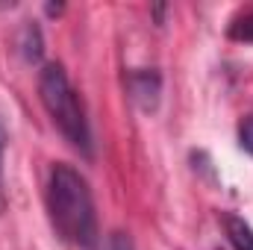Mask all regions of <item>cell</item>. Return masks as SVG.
I'll return each mask as SVG.
<instances>
[{
  "instance_id": "cell-4",
  "label": "cell",
  "mask_w": 253,
  "mask_h": 250,
  "mask_svg": "<svg viewBox=\"0 0 253 250\" xmlns=\"http://www.w3.org/2000/svg\"><path fill=\"white\" fill-rule=\"evenodd\" d=\"M224 236L233 250H253V227L239 215H224Z\"/></svg>"
},
{
  "instance_id": "cell-5",
  "label": "cell",
  "mask_w": 253,
  "mask_h": 250,
  "mask_svg": "<svg viewBox=\"0 0 253 250\" xmlns=\"http://www.w3.org/2000/svg\"><path fill=\"white\" fill-rule=\"evenodd\" d=\"M227 36H230L233 42L253 44V9H248V12H239V15L230 21V27H227Z\"/></svg>"
},
{
  "instance_id": "cell-3",
  "label": "cell",
  "mask_w": 253,
  "mask_h": 250,
  "mask_svg": "<svg viewBox=\"0 0 253 250\" xmlns=\"http://www.w3.org/2000/svg\"><path fill=\"white\" fill-rule=\"evenodd\" d=\"M126 88H129V97H132L144 112H153L156 103H159L162 80H159L156 71L138 68V71H129V77H126Z\"/></svg>"
},
{
  "instance_id": "cell-1",
  "label": "cell",
  "mask_w": 253,
  "mask_h": 250,
  "mask_svg": "<svg viewBox=\"0 0 253 250\" xmlns=\"http://www.w3.org/2000/svg\"><path fill=\"white\" fill-rule=\"evenodd\" d=\"M44 209L56 239L74 250H97V209L88 180L68 162H53L44 183Z\"/></svg>"
},
{
  "instance_id": "cell-2",
  "label": "cell",
  "mask_w": 253,
  "mask_h": 250,
  "mask_svg": "<svg viewBox=\"0 0 253 250\" xmlns=\"http://www.w3.org/2000/svg\"><path fill=\"white\" fill-rule=\"evenodd\" d=\"M39 100H42L47 118L53 121V126L62 132L65 141L83 159H91L94 138H91L88 112H85V103H83L80 91L74 88L68 71L59 62H47L39 71Z\"/></svg>"
},
{
  "instance_id": "cell-7",
  "label": "cell",
  "mask_w": 253,
  "mask_h": 250,
  "mask_svg": "<svg viewBox=\"0 0 253 250\" xmlns=\"http://www.w3.org/2000/svg\"><path fill=\"white\" fill-rule=\"evenodd\" d=\"M239 144L253 156V118H245V121L239 124Z\"/></svg>"
},
{
  "instance_id": "cell-6",
  "label": "cell",
  "mask_w": 253,
  "mask_h": 250,
  "mask_svg": "<svg viewBox=\"0 0 253 250\" xmlns=\"http://www.w3.org/2000/svg\"><path fill=\"white\" fill-rule=\"evenodd\" d=\"M6 141H9V135H6L3 121H0V212L6 206Z\"/></svg>"
},
{
  "instance_id": "cell-8",
  "label": "cell",
  "mask_w": 253,
  "mask_h": 250,
  "mask_svg": "<svg viewBox=\"0 0 253 250\" xmlns=\"http://www.w3.org/2000/svg\"><path fill=\"white\" fill-rule=\"evenodd\" d=\"M109 250H135V245H132V239L126 233H115L112 242H109Z\"/></svg>"
}]
</instances>
